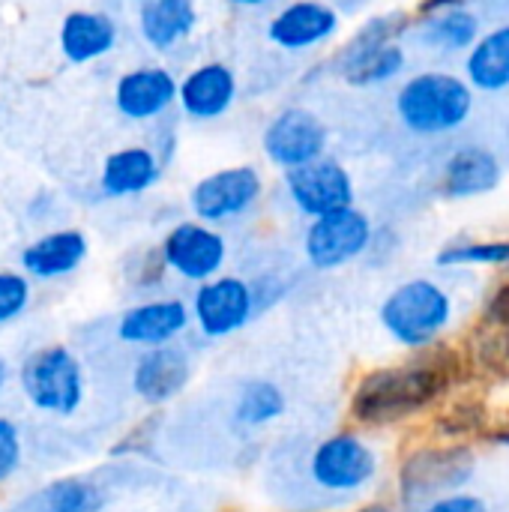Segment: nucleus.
Segmentation results:
<instances>
[{
	"label": "nucleus",
	"instance_id": "nucleus-1",
	"mask_svg": "<svg viewBox=\"0 0 509 512\" xmlns=\"http://www.w3.org/2000/svg\"><path fill=\"white\" fill-rule=\"evenodd\" d=\"M459 375V354L447 345H429L405 363L369 369L351 390V417L375 429L405 423L447 396Z\"/></svg>",
	"mask_w": 509,
	"mask_h": 512
},
{
	"label": "nucleus",
	"instance_id": "nucleus-2",
	"mask_svg": "<svg viewBox=\"0 0 509 512\" xmlns=\"http://www.w3.org/2000/svg\"><path fill=\"white\" fill-rule=\"evenodd\" d=\"M474 114V90L456 72H417L396 93V117L414 135H447Z\"/></svg>",
	"mask_w": 509,
	"mask_h": 512
},
{
	"label": "nucleus",
	"instance_id": "nucleus-3",
	"mask_svg": "<svg viewBox=\"0 0 509 512\" xmlns=\"http://www.w3.org/2000/svg\"><path fill=\"white\" fill-rule=\"evenodd\" d=\"M414 27L408 12H387L369 18L336 54L333 66L351 87H378L405 72L408 54L402 36Z\"/></svg>",
	"mask_w": 509,
	"mask_h": 512
},
{
	"label": "nucleus",
	"instance_id": "nucleus-4",
	"mask_svg": "<svg viewBox=\"0 0 509 512\" xmlns=\"http://www.w3.org/2000/svg\"><path fill=\"white\" fill-rule=\"evenodd\" d=\"M378 318L396 345L423 351L435 345L438 336L450 327L453 297L432 279H411L387 294Z\"/></svg>",
	"mask_w": 509,
	"mask_h": 512
},
{
	"label": "nucleus",
	"instance_id": "nucleus-5",
	"mask_svg": "<svg viewBox=\"0 0 509 512\" xmlns=\"http://www.w3.org/2000/svg\"><path fill=\"white\" fill-rule=\"evenodd\" d=\"M18 387L27 405L48 417H72L87 396L84 366L66 345L33 351L18 369Z\"/></svg>",
	"mask_w": 509,
	"mask_h": 512
},
{
	"label": "nucleus",
	"instance_id": "nucleus-6",
	"mask_svg": "<svg viewBox=\"0 0 509 512\" xmlns=\"http://www.w3.org/2000/svg\"><path fill=\"white\" fill-rule=\"evenodd\" d=\"M477 459L465 444L420 447L399 468V495L402 504H432L444 495H453L474 477Z\"/></svg>",
	"mask_w": 509,
	"mask_h": 512
},
{
	"label": "nucleus",
	"instance_id": "nucleus-7",
	"mask_svg": "<svg viewBox=\"0 0 509 512\" xmlns=\"http://www.w3.org/2000/svg\"><path fill=\"white\" fill-rule=\"evenodd\" d=\"M309 477L324 492H363L378 477V453L354 432L327 435L309 456Z\"/></svg>",
	"mask_w": 509,
	"mask_h": 512
},
{
	"label": "nucleus",
	"instance_id": "nucleus-8",
	"mask_svg": "<svg viewBox=\"0 0 509 512\" xmlns=\"http://www.w3.org/2000/svg\"><path fill=\"white\" fill-rule=\"evenodd\" d=\"M372 237V219L357 207H342L309 222L303 234V255L315 270H339L366 255Z\"/></svg>",
	"mask_w": 509,
	"mask_h": 512
},
{
	"label": "nucleus",
	"instance_id": "nucleus-9",
	"mask_svg": "<svg viewBox=\"0 0 509 512\" xmlns=\"http://www.w3.org/2000/svg\"><path fill=\"white\" fill-rule=\"evenodd\" d=\"M192 324L204 339H228L252 324L258 315L252 285L240 276H213L201 282L189 303Z\"/></svg>",
	"mask_w": 509,
	"mask_h": 512
},
{
	"label": "nucleus",
	"instance_id": "nucleus-10",
	"mask_svg": "<svg viewBox=\"0 0 509 512\" xmlns=\"http://www.w3.org/2000/svg\"><path fill=\"white\" fill-rule=\"evenodd\" d=\"M264 192V180L252 165H231L201 177L189 192V207L204 225H225L246 216Z\"/></svg>",
	"mask_w": 509,
	"mask_h": 512
},
{
	"label": "nucleus",
	"instance_id": "nucleus-11",
	"mask_svg": "<svg viewBox=\"0 0 509 512\" xmlns=\"http://www.w3.org/2000/svg\"><path fill=\"white\" fill-rule=\"evenodd\" d=\"M159 258L168 273L186 282H207L222 273L228 261V243L219 228L204 225L198 219L177 222L159 243Z\"/></svg>",
	"mask_w": 509,
	"mask_h": 512
},
{
	"label": "nucleus",
	"instance_id": "nucleus-12",
	"mask_svg": "<svg viewBox=\"0 0 509 512\" xmlns=\"http://www.w3.org/2000/svg\"><path fill=\"white\" fill-rule=\"evenodd\" d=\"M327 141H330V132L324 126V120L315 111L300 108V105L279 111L267 123L264 138H261L267 159L282 171H291V168L321 159L327 153Z\"/></svg>",
	"mask_w": 509,
	"mask_h": 512
},
{
	"label": "nucleus",
	"instance_id": "nucleus-13",
	"mask_svg": "<svg viewBox=\"0 0 509 512\" xmlns=\"http://www.w3.org/2000/svg\"><path fill=\"white\" fill-rule=\"evenodd\" d=\"M285 189L291 204L309 219L336 213L342 207H354V180L348 168L330 156L285 171Z\"/></svg>",
	"mask_w": 509,
	"mask_h": 512
},
{
	"label": "nucleus",
	"instance_id": "nucleus-14",
	"mask_svg": "<svg viewBox=\"0 0 509 512\" xmlns=\"http://www.w3.org/2000/svg\"><path fill=\"white\" fill-rule=\"evenodd\" d=\"M192 324L189 303L180 297H159L129 306L117 318V339L132 348L174 345Z\"/></svg>",
	"mask_w": 509,
	"mask_h": 512
},
{
	"label": "nucleus",
	"instance_id": "nucleus-15",
	"mask_svg": "<svg viewBox=\"0 0 509 512\" xmlns=\"http://www.w3.org/2000/svg\"><path fill=\"white\" fill-rule=\"evenodd\" d=\"M189 381H192V357L180 345L144 348L132 366V393L153 408L174 402L189 387Z\"/></svg>",
	"mask_w": 509,
	"mask_h": 512
},
{
	"label": "nucleus",
	"instance_id": "nucleus-16",
	"mask_svg": "<svg viewBox=\"0 0 509 512\" xmlns=\"http://www.w3.org/2000/svg\"><path fill=\"white\" fill-rule=\"evenodd\" d=\"M177 102V78L165 66H135L114 84V108L132 120L147 123L162 117Z\"/></svg>",
	"mask_w": 509,
	"mask_h": 512
},
{
	"label": "nucleus",
	"instance_id": "nucleus-17",
	"mask_svg": "<svg viewBox=\"0 0 509 512\" xmlns=\"http://www.w3.org/2000/svg\"><path fill=\"white\" fill-rule=\"evenodd\" d=\"M237 99V75L222 60H207L186 72L183 81H177V105L186 117L207 123L219 120L231 111Z\"/></svg>",
	"mask_w": 509,
	"mask_h": 512
},
{
	"label": "nucleus",
	"instance_id": "nucleus-18",
	"mask_svg": "<svg viewBox=\"0 0 509 512\" xmlns=\"http://www.w3.org/2000/svg\"><path fill=\"white\" fill-rule=\"evenodd\" d=\"M336 30L339 12L321 0H294L282 6L267 24L270 42L285 51H309L315 45H324L336 36Z\"/></svg>",
	"mask_w": 509,
	"mask_h": 512
},
{
	"label": "nucleus",
	"instance_id": "nucleus-19",
	"mask_svg": "<svg viewBox=\"0 0 509 512\" xmlns=\"http://www.w3.org/2000/svg\"><path fill=\"white\" fill-rule=\"evenodd\" d=\"M87 252H90V243H87L84 231L57 228V231H48L24 246L21 273L27 279H39V282L66 279L84 264Z\"/></svg>",
	"mask_w": 509,
	"mask_h": 512
},
{
	"label": "nucleus",
	"instance_id": "nucleus-20",
	"mask_svg": "<svg viewBox=\"0 0 509 512\" xmlns=\"http://www.w3.org/2000/svg\"><path fill=\"white\" fill-rule=\"evenodd\" d=\"M501 180H504L501 159L489 147L465 144L456 153H450L441 174V192L450 201H468L495 192Z\"/></svg>",
	"mask_w": 509,
	"mask_h": 512
},
{
	"label": "nucleus",
	"instance_id": "nucleus-21",
	"mask_svg": "<svg viewBox=\"0 0 509 512\" xmlns=\"http://www.w3.org/2000/svg\"><path fill=\"white\" fill-rule=\"evenodd\" d=\"M162 156L153 147H120L99 168V192L105 198H135L153 189L162 177Z\"/></svg>",
	"mask_w": 509,
	"mask_h": 512
},
{
	"label": "nucleus",
	"instance_id": "nucleus-22",
	"mask_svg": "<svg viewBox=\"0 0 509 512\" xmlns=\"http://www.w3.org/2000/svg\"><path fill=\"white\" fill-rule=\"evenodd\" d=\"M60 51L69 63H93L114 51L117 45V24L111 15L96 9H75L60 21Z\"/></svg>",
	"mask_w": 509,
	"mask_h": 512
},
{
	"label": "nucleus",
	"instance_id": "nucleus-23",
	"mask_svg": "<svg viewBox=\"0 0 509 512\" xmlns=\"http://www.w3.org/2000/svg\"><path fill=\"white\" fill-rule=\"evenodd\" d=\"M198 27V9L192 0H144L138 9L141 39L153 51H171Z\"/></svg>",
	"mask_w": 509,
	"mask_h": 512
},
{
	"label": "nucleus",
	"instance_id": "nucleus-24",
	"mask_svg": "<svg viewBox=\"0 0 509 512\" xmlns=\"http://www.w3.org/2000/svg\"><path fill=\"white\" fill-rule=\"evenodd\" d=\"M465 81L477 93L509 90V24L477 36L465 57Z\"/></svg>",
	"mask_w": 509,
	"mask_h": 512
},
{
	"label": "nucleus",
	"instance_id": "nucleus-25",
	"mask_svg": "<svg viewBox=\"0 0 509 512\" xmlns=\"http://www.w3.org/2000/svg\"><path fill=\"white\" fill-rule=\"evenodd\" d=\"M411 30H414L420 45H426L432 51L456 54V51H468L477 42L480 18L468 6H450V9L420 15V21H414Z\"/></svg>",
	"mask_w": 509,
	"mask_h": 512
},
{
	"label": "nucleus",
	"instance_id": "nucleus-26",
	"mask_svg": "<svg viewBox=\"0 0 509 512\" xmlns=\"http://www.w3.org/2000/svg\"><path fill=\"white\" fill-rule=\"evenodd\" d=\"M285 411H288V399L279 384L267 378H249L240 384L234 396L231 417L243 429H267L279 417H285Z\"/></svg>",
	"mask_w": 509,
	"mask_h": 512
},
{
	"label": "nucleus",
	"instance_id": "nucleus-27",
	"mask_svg": "<svg viewBox=\"0 0 509 512\" xmlns=\"http://www.w3.org/2000/svg\"><path fill=\"white\" fill-rule=\"evenodd\" d=\"M105 492L87 477H60L39 492V512H102Z\"/></svg>",
	"mask_w": 509,
	"mask_h": 512
},
{
	"label": "nucleus",
	"instance_id": "nucleus-28",
	"mask_svg": "<svg viewBox=\"0 0 509 512\" xmlns=\"http://www.w3.org/2000/svg\"><path fill=\"white\" fill-rule=\"evenodd\" d=\"M483 330H489V336L483 339L480 354L498 369L509 366V279L489 294L483 312Z\"/></svg>",
	"mask_w": 509,
	"mask_h": 512
},
{
	"label": "nucleus",
	"instance_id": "nucleus-29",
	"mask_svg": "<svg viewBox=\"0 0 509 512\" xmlns=\"http://www.w3.org/2000/svg\"><path fill=\"white\" fill-rule=\"evenodd\" d=\"M438 267H509V240H453L438 258Z\"/></svg>",
	"mask_w": 509,
	"mask_h": 512
},
{
	"label": "nucleus",
	"instance_id": "nucleus-30",
	"mask_svg": "<svg viewBox=\"0 0 509 512\" xmlns=\"http://www.w3.org/2000/svg\"><path fill=\"white\" fill-rule=\"evenodd\" d=\"M486 420H489L486 408H483L480 402L465 399V402H453L447 411H441V414L435 417V429H438L444 438L456 441V438L480 435V432L486 429Z\"/></svg>",
	"mask_w": 509,
	"mask_h": 512
},
{
	"label": "nucleus",
	"instance_id": "nucleus-31",
	"mask_svg": "<svg viewBox=\"0 0 509 512\" xmlns=\"http://www.w3.org/2000/svg\"><path fill=\"white\" fill-rule=\"evenodd\" d=\"M30 279L18 270H0V327L18 321L30 306Z\"/></svg>",
	"mask_w": 509,
	"mask_h": 512
},
{
	"label": "nucleus",
	"instance_id": "nucleus-32",
	"mask_svg": "<svg viewBox=\"0 0 509 512\" xmlns=\"http://www.w3.org/2000/svg\"><path fill=\"white\" fill-rule=\"evenodd\" d=\"M24 459V441H21V429L9 420L0 417V483H6Z\"/></svg>",
	"mask_w": 509,
	"mask_h": 512
},
{
	"label": "nucleus",
	"instance_id": "nucleus-33",
	"mask_svg": "<svg viewBox=\"0 0 509 512\" xmlns=\"http://www.w3.org/2000/svg\"><path fill=\"white\" fill-rule=\"evenodd\" d=\"M423 512H489L486 501H480L477 495H462V492H453V495H444L432 504H426Z\"/></svg>",
	"mask_w": 509,
	"mask_h": 512
},
{
	"label": "nucleus",
	"instance_id": "nucleus-34",
	"mask_svg": "<svg viewBox=\"0 0 509 512\" xmlns=\"http://www.w3.org/2000/svg\"><path fill=\"white\" fill-rule=\"evenodd\" d=\"M252 285V294H255V309L258 312H264V309H270L276 300H282V294H285V285L276 279V276H267V279H261V282H249Z\"/></svg>",
	"mask_w": 509,
	"mask_h": 512
},
{
	"label": "nucleus",
	"instance_id": "nucleus-35",
	"mask_svg": "<svg viewBox=\"0 0 509 512\" xmlns=\"http://www.w3.org/2000/svg\"><path fill=\"white\" fill-rule=\"evenodd\" d=\"M471 0H420L417 12L420 15H429V12H438V9H450V6H468Z\"/></svg>",
	"mask_w": 509,
	"mask_h": 512
},
{
	"label": "nucleus",
	"instance_id": "nucleus-36",
	"mask_svg": "<svg viewBox=\"0 0 509 512\" xmlns=\"http://www.w3.org/2000/svg\"><path fill=\"white\" fill-rule=\"evenodd\" d=\"M486 438H489V444H501V447H509V417L501 423V426H495L492 432H486Z\"/></svg>",
	"mask_w": 509,
	"mask_h": 512
},
{
	"label": "nucleus",
	"instance_id": "nucleus-37",
	"mask_svg": "<svg viewBox=\"0 0 509 512\" xmlns=\"http://www.w3.org/2000/svg\"><path fill=\"white\" fill-rule=\"evenodd\" d=\"M234 6H243V9H258V6H267V3H276V0H228Z\"/></svg>",
	"mask_w": 509,
	"mask_h": 512
},
{
	"label": "nucleus",
	"instance_id": "nucleus-38",
	"mask_svg": "<svg viewBox=\"0 0 509 512\" xmlns=\"http://www.w3.org/2000/svg\"><path fill=\"white\" fill-rule=\"evenodd\" d=\"M6 384H9V363H6V357L0 354V393H3Z\"/></svg>",
	"mask_w": 509,
	"mask_h": 512
}]
</instances>
